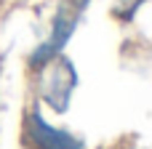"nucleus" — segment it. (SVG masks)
<instances>
[{"mask_svg":"<svg viewBox=\"0 0 152 149\" xmlns=\"http://www.w3.org/2000/svg\"><path fill=\"white\" fill-rule=\"evenodd\" d=\"M27 136H29V141L35 147H40V149H83L75 136H69L67 131L51 128L37 112H32L29 120H27Z\"/></svg>","mask_w":152,"mask_h":149,"instance_id":"2","label":"nucleus"},{"mask_svg":"<svg viewBox=\"0 0 152 149\" xmlns=\"http://www.w3.org/2000/svg\"><path fill=\"white\" fill-rule=\"evenodd\" d=\"M72 67L67 64V59H48L45 61V69H43V77H40V88H43V96L45 101L53 107V109H64L67 107V99H69V91H72Z\"/></svg>","mask_w":152,"mask_h":149,"instance_id":"1","label":"nucleus"}]
</instances>
